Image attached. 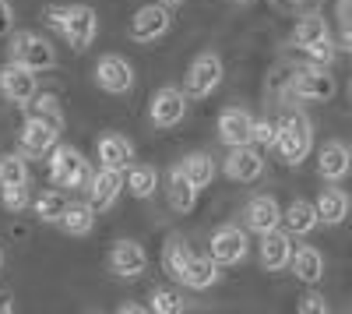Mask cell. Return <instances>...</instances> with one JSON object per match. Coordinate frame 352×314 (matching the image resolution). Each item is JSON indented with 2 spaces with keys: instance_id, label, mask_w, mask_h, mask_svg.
Here are the masks:
<instances>
[{
  "instance_id": "obj_4",
  "label": "cell",
  "mask_w": 352,
  "mask_h": 314,
  "mask_svg": "<svg viewBox=\"0 0 352 314\" xmlns=\"http://www.w3.org/2000/svg\"><path fill=\"white\" fill-rule=\"evenodd\" d=\"M8 56L14 64L28 67V71H53L56 67V50L46 36L39 32H14L11 36V46H8Z\"/></svg>"
},
{
  "instance_id": "obj_46",
  "label": "cell",
  "mask_w": 352,
  "mask_h": 314,
  "mask_svg": "<svg viewBox=\"0 0 352 314\" xmlns=\"http://www.w3.org/2000/svg\"><path fill=\"white\" fill-rule=\"evenodd\" d=\"M349 99H352V81H349Z\"/></svg>"
},
{
  "instance_id": "obj_27",
  "label": "cell",
  "mask_w": 352,
  "mask_h": 314,
  "mask_svg": "<svg viewBox=\"0 0 352 314\" xmlns=\"http://www.w3.org/2000/svg\"><path fill=\"white\" fill-rule=\"evenodd\" d=\"M124 187L138 198V202H144V198H152L159 191V169L148 166V163H131L124 169Z\"/></svg>"
},
{
  "instance_id": "obj_36",
  "label": "cell",
  "mask_w": 352,
  "mask_h": 314,
  "mask_svg": "<svg viewBox=\"0 0 352 314\" xmlns=\"http://www.w3.org/2000/svg\"><path fill=\"white\" fill-rule=\"evenodd\" d=\"M0 205H4L8 212H25V209H28V184L0 187Z\"/></svg>"
},
{
  "instance_id": "obj_9",
  "label": "cell",
  "mask_w": 352,
  "mask_h": 314,
  "mask_svg": "<svg viewBox=\"0 0 352 314\" xmlns=\"http://www.w3.org/2000/svg\"><path fill=\"white\" fill-rule=\"evenodd\" d=\"M92 78H96L99 89H102V92H109V96H124V92H131V89H134V67H131L127 56H116V53L99 56Z\"/></svg>"
},
{
  "instance_id": "obj_16",
  "label": "cell",
  "mask_w": 352,
  "mask_h": 314,
  "mask_svg": "<svg viewBox=\"0 0 352 314\" xmlns=\"http://www.w3.org/2000/svg\"><path fill=\"white\" fill-rule=\"evenodd\" d=\"M243 222H247V230H254L257 237L268 233V230H278L282 226V205L275 202L272 194H257L243 209Z\"/></svg>"
},
{
  "instance_id": "obj_35",
  "label": "cell",
  "mask_w": 352,
  "mask_h": 314,
  "mask_svg": "<svg viewBox=\"0 0 352 314\" xmlns=\"http://www.w3.org/2000/svg\"><path fill=\"white\" fill-rule=\"evenodd\" d=\"M148 307H152L155 314H180V311H184V297L173 293V290H152Z\"/></svg>"
},
{
  "instance_id": "obj_40",
  "label": "cell",
  "mask_w": 352,
  "mask_h": 314,
  "mask_svg": "<svg viewBox=\"0 0 352 314\" xmlns=\"http://www.w3.org/2000/svg\"><path fill=\"white\" fill-rule=\"evenodd\" d=\"M14 32V8L11 0H0V36H11Z\"/></svg>"
},
{
  "instance_id": "obj_21",
  "label": "cell",
  "mask_w": 352,
  "mask_h": 314,
  "mask_svg": "<svg viewBox=\"0 0 352 314\" xmlns=\"http://www.w3.org/2000/svg\"><path fill=\"white\" fill-rule=\"evenodd\" d=\"M349 169H352V156H349V149L342 145V141H328V145H320V152H317V174L324 177L328 184L345 180Z\"/></svg>"
},
{
  "instance_id": "obj_33",
  "label": "cell",
  "mask_w": 352,
  "mask_h": 314,
  "mask_svg": "<svg viewBox=\"0 0 352 314\" xmlns=\"http://www.w3.org/2000/svg\"><path fill=\"white\" fill-rule=\"evenodd\" d=\"M18 184H28V163L25 156H0V187H18Z\"/></svg>"
},
{
  "instance_id": "obj_7",
  "label": "cell",
  "mask_w": 352,
  "mask_h": 314,
  "mask_svg": "<svg viewBox=\"0 0 352 314\" xmlns=\"http://www.w3.org/2000/svg\"><path fill=\"white\" fill-rule=\"evenodd\" d=\"M187 117V92L176 89V85H162L148 103V121L159 131H169Z\"/></svg>"
},
{
  "instance_id": "obj_38",
  "label": "cell",
  "mask_w": 352,
  "mask_h": 314,
  "mask_svg": "<svg viewBox=\"0 0 352 314\" xmlns=\"http://www.w3.org/2000/svg\"><path fill=\"white\" fill-rule=\"evenodd\" d=\"M39 18H43V25L50 28V32H56V36H60L64 18H67V4H46V8L39 11Z\"/></svg>"
},
{
  "instance_id": "obj_5",
  "label": "cell",
  "mask_w": 352,
  "mask_h": 314,
  "mask_svg": "<svg viewBox=\"0 0 352 314\" xmlns=\"http://www.w3.org/2000/svg\"><path fill=\"white\" fill-rule=\"evenodd\" d=\"M289 92L296 96V99H303V103H328V99L338 92V85H335V78L328 74V67L303 64V67H296V74H292Z\"/></svg>"
},
{
  "instance_id": "obj_29",
  "label": "cell",
  "mask_w": 352,
  "mask_h": 314,
  "mask_svg": "<svg viewBox=\"0 0 352 314\" xmlns=\"http://www.w3.org/2000/svg\"><path fill=\"white\" fill-rule=\"evenodd\" d=\"M190 247H187V240L184 237H166V244H162V272L169 275V279H176L180 282V275H184V269H187V262H190Z\"/></svg>"
},
{
  "instance_id": "obj_48",
  "label": "cell",
  "mask_w": 352,
  "mask_h": 314,
  "mask_svg": "<svg viewBox=\"0 0 352 314\" xmlns=\"http://www.w3.org/2000/svg\"><path fill=\"white\" fill-rule=\"evenodd\" d=\"M345 8H352V0H345Z\"/></svg>"
},
{
  "instance_id": "obj_18",
  "label": "cell",
  "mask_w": 352,
  "mask_h": 314,
  "mask_svg": "<svg viewBox=\"0 0 352 314\" xmlns=\"http://www.w3.org/2000/svg\"><path fill=\"white\" fill-rule=\"evenodd\" d=\"M261 265L268 269V272H282L289 269V258H292V233H285L282 226L278 230H268V233H261Z\"/></svg>"
},
{
  "instance_id": "obj_11",
  "label": "cell",
  "mask_w": 352,
  "mask_h": 314,
  "mask_svg": "<svg viewBox=\"0 0 352 314\" xmlns=\"http://www.w3.org/2000/svg\"><path fill=\"white\" fill-rule=\"evenodd\" d=\"M0 92H4V99L14 103V106H28L39 92V74L8 61L4 67H0Z\"/></svg>"
},
{
  "instance_id": "obj_19",
  "label": "cell",
  "mask_w": 352,
  "mask_h": 314,
  "mask_svg": "<svg viewBox=\"0 0 352 314\" xmlns=\"http://www.w3.org/2000/svg\"><path fill=\"white\" fill-rule=\"evenodd\" d=\"M96 159L106 169H127L134 163V141L124 134H102L96 141Z\"/></svg>"
},
{
  "instance_id": "obj_17",
  "label": "cell",
  "mask_w": 352,
  "mask_h": 314,
  "mask_svg": "<svg viewBox=\"0 0 352 314\" xmlns=\"http://www.w3.org/2000/svg\"><path fill=\"white\" fill-rule=\"evenodd\" d=\"M250 131H254V117L243 106H229L219 113V138L226 149H236V145H250Z\"/></svg>"
},
{
  "instance_id": "obj_14",
  "label": "cell",
  "mask_w": 352,
  "mask_h": 314,
  "mask_svg": "<svg viewBox=\"0 0 352 314\" xmlns=\"http://www.w3.org/2000/svg\"><path fill=\"white\" fill-rule=\"evenodd\" d=\"M109 269L120 279H138V275H144V269H148V251H144L138 240H116L113 251H109Z\"/></svg>"
},
{
  "instance_id": "obj_12",
  "label": "cell",
  "mask_w": 352,
  "mask_h": 314,
  "mask_svg": "<svg viewBox=\"0 0 352 314\" xmlns=\"http://www.w3.org/2000/svg\"><path fill=\"white\" fill-rule=\"evenodd\" d=\"M60 141V131L50 127L46 121H39L36 113H28L21 131H18V145H21V156L25 159H46L50 149Z\"/></svg>"
},
{
  "instance_id": "obj_32",
  "label": "cell",
  "mask_w": 352,
  "mask_h": 314,
  "mask_svg": "<svg viewBox=\"0 0 352 314\" xmlns=\"http://www.w3.org/2000/svg\"><path fill=\"white\" fill-rule=\"evenodd\" d=\"M64 205H67V198H64V191L60 187H50V191H43L36 202H32V209H36V219L39 222H56L60 219V212H64Z\"/></svg>"
},
{
  "instance_id": "obj_22",
  "label": "cell",
  "mask_w": 352,
  "mask_h": 314,
  "mask_svg": "<svg viewBox=\"0 0 352 314\" xmlns=\"http://www.w3.org/2000/svg\"><path fill=\"white\" fill-rule=\"evenodd\" d=\"M197 194H201V191L184 177V169H180V166H173V169H169V177H166V202H169V209H173V212H180V216L194 212Z\"/></svg>"
},
{
  "instance_id": "obj_45",
  "label": "cell",
  "mask_w": 352,
  "mask_h": 314,
  "mask_svg": "<svg viewBox=\"0 0 352 314\" xmlns=\"http://www.w3.org/2000/svg\"><path fill=\"white\" fill-rule=\"evenodd\" d=\"M0 269H4V251H0Z\"/></svg>"
},
{
  "instance_id": "obj_6",
  "label": "cell",
  "mask_w": 352,
  "mask_h": 314,
  "mask_svg": "<svg viewBox=\"0 0 352 314\" xmlns=\"http://www.w3.org/2000/svg\"><path fill=\"white\" fill-rule=\"evenodd\" d=\"M169 28H173V8H166V4H144V8L134 11V18L127 25V36L134 43H155V39H162L169 32Z\"/></svg>"
},
{
  "instance_id": "obj_15",
  "label": "cell",
  "mask_w": 352,
  "mask_h": 314,
  "mask_svg": "<svg viewBox=\"0 0 352 314\" xmlns=\"http://www.w3.org/2000/svg\"><path fill=\"white\" fill-rule=\"evenodd\" d=\"M222 169H226V177L236 180V184H254V180H261V174H264L261 149H254V145H236V149H229V159H226Z\"/></svg>"
},
{
  "instance_id": "obj_31",
  "label": "cell",
  "mask_w": 352,
  "mask_h": 314,
  "mask_svg": "<svg viewBox=\"0 0 352 314\" xmlns=\"http://www.w3.org/2000/svg\"><path fill=\"white\" fill-rule=\"evenodd\" d=\"M28 106H32V113H36V117L39 121H46L50 127H56V131H64V106H60V99H56V96H50V92H36V99L32 103H28Z\"/></svg>"
},
{
  "instance_id": "obj_3",
  "label": "cell",
  "mask_w": 352,
  "mask_h": 314,
  "mask_svg": "<svg viewBox=\"0 0 352 314\" xmlns=\"http://www.w3.org/2000/svg\"><path fill=\"white\" fill-rule=\"evenodd\" d=\"M222 78H226L222 56L215 50H204V53L194 56L187 74H184V92H187V99H208L222 85Z\"/></svg>"
},
{
  "instance_id": "obj_47",
  "label": "cell",
  "mask_w": 352,
  "mask_h": 314,
  "mask_svg": "<svg viewBox=\"0 0 352 314\" xmlns=\"http://www.w3.org/2000/svg\"><path fill=\"white\" fill-rule=\"evenodd\" d=\"M285 4H300V0H285Z\"/></svg>"
},
{
  "instance_id": "obj_10",
  "label": "cell",
  "mask_w": 352,
  "mask_h": 314,
  "mask_svg": "<svg viewBox=\"0 0 352 314\" xmlns=\"http://www.w3.org/2000/svg\"><path fill=\"white\" fill-rule=\"evenodd\" d=\"M208 254L219 262V265H240L247 254H250V240H247V230L243 226H219V230L212 233L208 240Z\"/></svg>"
},
{
  "instance_id": "obj_44",
  "label": "cell",
  "mask_w": 352,
  "mask_h": 314,
  "mask_svg": "<svg viewBox=\"0 0 352 314\" xmlns=\"http://www.w3.org/2000/svg\"><path fill=\"white\" fill-rule=\"evenodd\" d=\"M159 4H166V8H180L184 0H159Z\"/></svg>"
},
{
  "instance_id": "obj_30",
  "label": "cell",
  "mask_w": 352,
  "mask_h": 314,
  "mask_svg": "<svg viewBox=\"0 0 352 314\" xmlns=\"http://www.w3.org/2000/svg\"><path fill=\"white\" fill-rule=\"evenodd\" d=\"M324 36H331V32H328V18H324V14H307V18L296 21V28H292L289 43L296 46V50H307L310 43L324 39Z\"/></svg>"
},
{
  "instance_id": "obj_23",
  "label": "cell",
  "mask_w": 352,
  "mask_h": 314,
  "mask_svg": "<svg viewBox=\"0 0 352 314\" xmlns=\"http://www.w3.org/2000/svg\"><path fill=\"white\" fill-rule=\"evenodd\" d=\"M222 265L212 258V254H190V262H187V269H184V275H180V282L187 290H212L215 282H219V272Z\"/></svg>"
},
{
  "instance_id": "obj_34",
  "label": "cell",
  "mask_w": 352,
  "mask_h": 314,
  "mask_svg": "<svg viewBox=\"0 0 352 314\" xmlns=\"http://www.w3.org/2000/svg\"><path fill=\"white\" fill-rule=\"evenodd\" d=\"M303 53L310 56V64H320V67H331V64H335V56H338V46H335V39H331V36H324V39H317V43H310V46H307Z\"/></svg>"
},
{
  "instance_id": "obj_25",
  "label": "cell",
  "mask_w": 352,
  "mask_h": 314,
  "mask_svg": "<svg viewBox=\"0 0 352 314\" xmlns=\"http://www.w3.org/2000/svg\"><path fill=\"white\" fill-rule=\"evenodd\" d=\"M282 222H285V233H292V237H307V233H314L320 226L314 202H303V198L289 202V209L282 212Z\"/></svg>"
},
{
  "instance_id": "obj_41",
  "label": "cell",
  "mask_w": 352,
  "mask_h": 314,
  "mask_svg": "<svg viewBox=\"0 0 352 314\" xmlns=\"http://www.w3.org/2000/svg\"><path fill=\"white\" fill-rule=\"evenodd\" d=\"M14 311V297L8 290H0V314H11Z\"/></svg>"
},
{
  "instance_id": "obj_37",
  "label": "cell",
  "mask_w": 352,
  "mask_h": 314,
  "mask_svg": "<svg viewBox=\"0 0 352 314\" xmlns=\"http://www.w3.org/2000/svg\"><path fill=\"white\" fill-rule=\"evenodd\" d=\"M275 134H278L275 121H254L250 145H257V149H275Z\"/></svg>"
},
{
  "instance_id": "obj_28",
  "label": "cell",
  "mask_w": 352,
  "mask_h": 314,
  "mask_svg": "<svg viewBox=\"0 0 352 314\" xmlns=\"http://www.w3.org/2000/svg\"><path fill=\"white\" fill-rule=\"evenodd\" d=\"M180 169H184V177H187L197 191L212 187V180L219 177V166H215V159H212L208 152H190V156H184V159H180Z\"/></svg>"
},
{
  "instance_id": "obj_13",
  "label": "cell",
  "mask_w": 352,
  "mask_h": 314,
  "mask_svg": "<svg viewBox=\"0 0 352 314\" xmlns=\"http://www.w3.org/2000/svg\"><path fill=\"white\" fill-rule=\"evenodd\" d=\"M124 191V169H92V177H88V205L96 212H106L116 205V198Z\"/></svg>"
},
{
  "instance_id": "obj_49",
  "label": "cell",
  "mask_w": 352,
  "mask_h": 314,
  "mask_svg": "<svg viewBox=\"0 0 352 314\" xmlns=\"http://www.w3.org/2000/svg\"><path fill=\"white\" fill-rule=\"evenodd\" d=\"M236 4H247V0H236Z\"/></svg>"
},
{
  "instance_id": "obj_8",
  "label": "cell",
  "mask_w": 352,
  "mask_h": 314,
  "mask_svg": "<svg viewBox=\"0 0 352 314\" xmlns=\"http://www.w3.org/2000/svg\"><path fill=\"white\" fill-rule=\"evenodd\" d=\"M96 32H99V14L85 4H67V18H64V28H60L64 43L74 53H81L96 43Z\"/></svg>"
},
{
  "instance_id": "obj_20",
  "label": "cell",
  "mask_w": 352,
  "mask_h": 314,
  "mask_svg": "<svg viewBox=\"0 0 352 314\" xmlns=\"http://www.w3.org/2000/svg\"><path fill=\"white\" fill-rule=\"evenodd\" d=\"M289 269H292V275H296L300 282L317 286V282L324 279V254H320L314 244H300V247H292Z\"/></svg>"
},
{
  "instance_id": "obj_39",
  "label": "cell",
  "mask_w": 352,
  "mask_h": 314,
  "mask_svg": "<svg viewBox=\"0 0 352 314\" xmlns=\"http://www.w3.org/2000/svg\"><path fill=\"white\" fill-rule=\"evenodd\" d=\"M300 314H328V300L317 290H310V293L300 297Z\"/></svg>"
},
{
  "instance_id": "obj_50",
  "label": "cell",
  "mask_w": 352,
  "mask_h": 314,
  "mask_svg": "<svg viewBox=\"0 0 352 314\" xmlns=\"http://www.w3.org/2000/svg\"><path fill=\"white\" fill-rule=\"evenodd\" d=\"M349 156H352V149H349Z\"/></svg>"
},
{
  "instance_id": "obj_26",
  "label": "cell",
  "mask_w": 352,
  "mask_h": 314,
  "mask_svg": "<svg viewBox=\"0 0 352 314\" xmlns=\"http://www.w3.org/2000/svg\"><path fill=\"white\" fill-rule=\"evenodd\" d=\"M314 209H317V219L324 222V226H338L349 216V194L342 187H324V191L317 194Z\"/></svg>"
},
{
  "instance_id": "obj_42",
  "label": "cell",
  "mask_w": 352,
  "mask_h": 314,
  "mask_svg": "<svg viewBox=\"0 0 352 314\" xmlns=\"http://www.w3.org/2000/svg\"><path fill=\"white\" fill-rule=\"evenodd\" d=\"M342 46H345V50L352 53V18H349V21L342 25Z\"/></svg>"
},
{
  "instance_id": "obj_1",
  "label": "cell",
  "mask_w": 352,
  "mask_h": 314,
  "mask_svg": "<svg viewBox=\"0 0 352 314\" xmlns=\"http://www.w3.org/2000/svg\"><path fill=\"white\" fill-rule=\"evenodd\" d=\"M275 127H278L275 149H278L282 163H285V166H300V163L310 156V149H314V124L307 121V113L285 109L282 117L275 121Z\"/></svg>"
},
{
  "instance_id": "obj_2",
  "label": "cell",
  "mask_w": 352,
  "mask_h": 314,
  "mask_svg": "<svg viewBox=\"0 0 352 314\" xmlns=\"http://www.w3.org/2000/svg\"><path fill=\"white\" fill-rule=\"evenodd\" d=\"M46 166H50V184L60 191H81L88 187V177H92V166L74 145H53L46 156Z\"/></svg>"
},
{
  "instance_id": "obj_24",
  "label": "cell",
  "mask_w": 352,
  "mask_h": 314,
  "mask_svg": "<svg viewBox=\"0 0 352 314\" xmlns=\"http://www.w3.org/2000/svg\"><path fill=\"white\" fill-rule=\"evenodd\" d=\"M56 222H60V230L67 237H88L96 230V209L88 202H67Z\"/></svg>"
},
{
  "instance_id": "obj_43",
  "label": "cell",
  "mask_w": 352,
  "mask_h": 314,
  "mask_svg": "<svg viewBox=\"0 0 352 314\" xmlns=\"http://www.w3.org/2000/svg\"><path fill=\"white\" fill-rule=\"evenodd\" d=\"M141 311H144V307H138V304H124V307H120V314H141Z\"/></svg>"
}]
</instances>
